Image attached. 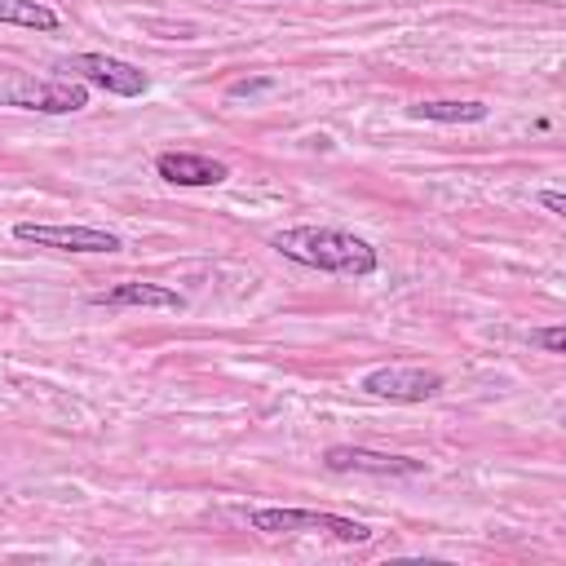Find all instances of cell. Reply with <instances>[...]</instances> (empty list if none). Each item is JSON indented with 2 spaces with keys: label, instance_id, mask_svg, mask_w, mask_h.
Masks as SVG:
<instances>
[{
  "label": "cell",
  "instance_id": "cell-14",
  "mask_svg": "<svg viewBox=\"0 0 566 566\" xmlns=\"http://www.w3.org/2000/svg\"><path fill=\"white\" fill-rule=\"evenodd\" d=\"M539 203H544L553 217H562V212H566V199H562L557 190H539Z\"/></svg>",
  "mask_w": 566,
  "mask_h": 566
},
{
  "label": "cell",
  "instance_id": "cell-13",
  "mask_svg": "<svg viewBox=\"0 0 566 566\" xmlns=\"http://www.w3.org/2000/svg\"><path fill=\"white\" fill-rule=\"evenodd\" d=\"M270 84H274L270 75H261V80H234L230 84V97H252V93H265Z\"/></svg>",
  "mask_w": 566,
  "mask_h": 566
},
{
  "label": "cell",
  "instance_id": "cell-11",
  "mask_svg": "<svg viewBox=\"0 0 566 566\" xmlns=\"http://www.w3.org/2000/svg\"><path fill=\"white\" fill-rule=\"evenodd\" d=\"M0 22L31 27V31H57V13L40 0H0Z\"/></svg>",
  "mask_w": 566,
  "mask_h": 566
},
{
  "label": "cell",
  "instance_id": "cell-15",
  "mask_svg": "<svg viewBox=\"0 0 566 566\" xmlns=\"http://www.w3.org/2000/svg\"><path fill=\"white\" fill-rule=\"evenodd\" d=\"M265 4H287V0H265Z\"/></svg>",
  "mask_w": 566,
  "mask_h": 566
},
{
  "label": "cell",
  "instance_id": "cell-6",
  "mask_svg": "<svg viewBox=\"0 0 566 566\" xmlns=\"http://www.w3.org/2000/svg\"><path fill=\"white\" fill-rule=\"evenodd\" d=\"M442 389V376L429 371V367H402V363H389V367H371L363 376V394L371 398H389V402H424Z\"/></svg>",
  "mask_w": 566,
  "mask_h": 566
},
{
  "label": "cell",
  "instance_id": "cell-5",
  "mask_svg": "<svg viewBox=\"0 0 566 566\" xmlns=\"http://www.w3.org/2000/svg\"><path fill=\"white\" fill-rule=\"evenodd\" d=\"M62 71H71V75H80L84 84H97V88H106V93H115V97H142V93L150 88L146 71H137L133 62L111 57V53H75V57L62 62Z\"/></svg>",
  "mask_w": 566,
  "mask_h": 566
},
{
  "label": "cell",
  "instance_id": "cell-1",
  "mask_svg": "<svg viewBox=\"0 0 566 566\" xmlns=\"http://www.w3.org/2000/svg\"><path fill=\"white\" fill-rule=\"evenodd\" d=\"M270 248L305 270H323V274H345V279H371L380 270V252L349 230L336 226H287L279 234H270Z\"/></svg>",
  "mask_w": 566,
  "mask_h": 566
},
{
  "label": "cell",
  "instance_id": "cell-7",
  "mask_svg": "<svg viewBox=\"0 0 566 566\" xmlns=\"http://www.w3.org/2000/svg\"><path fill=\"white\" fill-rule=\"evenodd\" d=\"M323 464L332 473H371V478H416L424 473V460L411 455H389V451H371V447H327Z\"/></svg>",
  "mask_w": 566,
  "mask_h": 566
},
{
  "label": "cell",
  "instance_id": "cell-2",
  "mask_svg": "<svg viewBox=\"0 0 566 566\" xmlns=\"http://www.w3.org/2000/svg\"><path fill=\"white\" fill-rule=\"evenodd\" d=\"M248 526L261 531V535L318 531V535H332L336 544H367L371 539V526H363L354 517H340V513H318V509H252L248 513Z\"/></svg>",
  "mask_w": 566,
  "mask_h": 566
},
{
  "label": "cell",
  "instance_id": "cell-4",
  "mask_svg": "<svg viewBox=\"0 0 566 566\" xmlns=\"http://www.w3.org/2000/svg\"><path fill=\"white\" fill-rule=\"evenodd\" d=\"M18 243H35V248H53V252H119L124 239L97 226H44V221H18L13 226Z\"/></svg>",
  "mask_w": 566,
  "mask_h": 566
},
{
  "label": "cell",
  "instance_id": "cell-3",
  "mask_svg": "<svg viewBox=\"0 0 566 566\" xmlns=\"http://www.w3.org/2000/svg\"><path fill=\"white\" fill-rule=\"evenodd\" d=\"M0 102L4 106H22V111H44V115H71V111L88 106V84L18 75L13 84H0Z\"/></svg>",
  "mask_w": 566,
  "mask_h": 566
},
{
  "label": "cell",
  "instance_id": "cell-9",
  "mask_svg": "<svg viewBox=\"0 0 566 566\" xmlns=\"http://www.w3.org/2000/svg\"><path fill=\"white\" fill-rule=\"evenodd\" d=\"M93 305H111V310H124V305H142V310H172L181 314L186 310V296L177 287H164V283H115L106 292L93 296Z\"/></svg>",
  "mask_w": 566,
  "mask_h": 566
},
{
  "label": "cell",
  "instance_id": "cell-10",
  "mask_svg": "<svg viewBox=\"0 0 566 566\" xmlns=\"http://www.w3.org/2000/svg\"><path fill=\"white\" fill-rule=\"evenodd\" d=\"M486 115H491L486 102H455V97H447V102H416L411 106V119H429V124H482Z\"/></svg>",
  "mask_w": 566,
  "mask_h": 566
},
{
  "label": "cell",
  "instance_id": "cell-8",
  "mask_svg": "<svg viewBox=\"0 0 566 566\" xmlns=\"http://www.w3.org/2000/svg\"><path fill=\"white\" fill-rule=\"evenodd\" d=\"M155 172L172 186H221L230 177V168L212 155H199V150H164L155 159Z\"/></svg>",
  "mask_w": 566,
  "mask_h": 566
},
{
  "label": "cell",
  "instance_id": "cell-12",
  "mask_svg": "<svg viewBox=\"0 0 566 566\" xmlns=\"http://www.w3.org/2000/svg\"><path fill=\"white\" fill-rule=\"evenodd\" d=\"M531 345H539L544 354H566V327L553 323V327H531Z\"/></svg>",
  "mask_w": 566,
  "mask_h": 566
}]
</instances>
